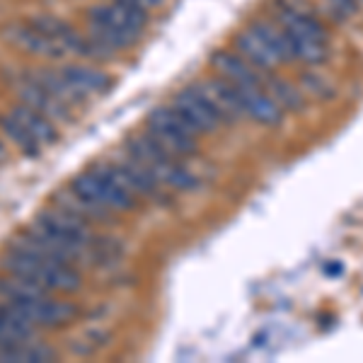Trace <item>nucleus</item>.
Masks as SVG:
<instances>
[{
  "instance_id": "4",
  "label": "nucleus",
  "mask_w": 363,
  "mask_h": 363,
  "mask_svg": "<svg viewBox=\"0 0 363 363\" xmlns=\"http://www.w3.org/2000/svg\"><path fill=\"white\" fill-rule=\"evenodd\" d=\"M0 298L20 315H25L37 330H63L80 318L78 303H73L68 296L51 294L42 286H34L10 274H3L0 279Z\"/></svg>"
},
{
  "instance_id": "17",
  "label": "nucleus",
  "mask_w": 363,
  "mask_h": 363,
  "mask_svg": "<svg viewBox=\"0 0 363 363\" xmlns=\"http://www.w3.org/2000/svg\"><path fill=\"white\" fill-rule=\"evenodd\" d=\"M0 133H3L5 143H10L17 153L29 157V160H32V157H39L44 153V145L39 143V140L32 136V131H29V128L22 124L20 119H15L8 109L0 114Z\"/></svg>"
},
{
  "instance_id": "9",
  "label": "nucleus",
  "mask_w": 363,
  "mask_h": 363,
  "mask_svg": "<svg viewBox=\"0 0 363 363\" xmlns=\"http://www.w3.org/2000/svg\"><path fill=\"white\" fill-rule=\"evenodd\" d=\"M10 87L15 90V95L20 102H25L27 107L37 109V112H42L49 116L54 124H70V121H75V114L70 107H66L63 102H58V99L51 95L46 87L39 83L37 78L32 75V70H22L20 75H15L13 80H10Z\"/></svg>"
},
{
  "instance_id": "3",
  "label": "nucleus",
  "mask_w": 363,
  "mask_h": 363,
  "mask_svg": "<svg viewBox=\"0 0 363 363\" xmlns=\"http://www.w3.org/2000/svg\"><path fill=\"white\" fill-rule=\"evenodd\" d=\"M29 230L66 264L75 267L109 259L107 240L97 235L92 223H87L85 218L70 213L58 203L44 208L29 225Z\"/></svg>"
},
{
  "instance_id": "20",
  "label": "nucleus",
  "mask_w": 363,
  "mask_h": 363,
  "mask_svg": "<svg viewBox=\"0 0 363 363\" xmlns=\"http://www.w3.org/2000/svg\"><path fill=\"white\" fill-rule=\"evenodd\" d=\"M29 70H32L34 78H37L39 83H42L46 90L58 99V102H63L66 107L73 109V112H78V107H85V99L80 97L73 87H70V83L63 78V73L58 68L42 66V68H29Z\"/></svg>"
},
{
  "instance_id": "22",
  "label": "nucleus",
  "mask_w": 363,
  "mask_h": 363,
  "mask_svg": "<svg viewBox=\"0 0 363 363\" xmlns=\"http://www.w3.org/2000/svg\"><path fill=\"white\" fill-rule=\"evenodd\" d=\"M267 73L269 75H262V78H264V90L277 99L279 107L291 109V112H303V109H306V95H303V90H298L289 80L274 75L272 70H267Z\"/></svg>"
},
{
  "instance_id": "16",
  "label": "nucleus",
  "mask_w": 363,
  "mask_h": 363,
  "mask_svg": "<svg viewBox=\"0 0 363 363\" xmlns=\"http://www.w3.org/2000/svg\"><path fill=\"white\" fill-rule=\"evenodd\" d=\"M235 51L245 61H250L255 68L259 70H274L277 66H281L279 56L274 54V49L269 46L255 29H242V32L235 37Z\"/></svg>"
},
{
  "instance_id": "18",
  "label": "nucleus",
  "mask_w": 363,
  "mask_h": 363,
  "mask_svg": "<svg viewBox=\"0 0 363 363\" xmlns=\"http://www.w3.org/2000/svg\"><path fill=\"white\" fill-rule=\"evenodd\" d=\"M8 112L13 114L15 119H20L22 124H25L29 131H32V136L44 145V148L54 145L56 140L61 138V136H58V124H54V121H51L46 114L37 112V109H32V107H27V104L20 102V99L10 104Z\"/></svg>"
},
{
  "instance_id": "7",
  "label": "nucleus",
  "mask_w": 363,
  "mask_h": 363,
  "mask_svg": "<svg viewBox=\"0 0 363 363\" xmlns=\"http://www.w3.org/2000/svg\"><path fill=\"white\" fill-rule=\"evenodd\" d=\"M169 107H172L174 112L191 126V131H194L199 138L213 136V133H218L220 128L228 124L223 119V114H220L218 109H216V104L211 102V97L199 87V83L179 90Z\"/></svg>"
},
{
  "instance_id": "19",
  "label": "nucleus",
  "mask_w": 363,
  "mask_h": 363,
  "mask_svg": "<svg viewBox=\"0 0 363 363\" xmlns=\"http://www.w3.org/2000/svg\"><path fill=\"white\" fill-rule=\"evenodd\" d=\"M37 335L39 330L25 315H20L8 303L0 306V347H13V344L29 342V339H37Z\"/></svg>"
},
{
  "instance_id": "26",
  "label": "nucleus",
  "mask_w": 363,
  "mask_h": 363,
  "mask_svg": "<svg viewBox=\"0 0 363 363\" xmlns=\"http://www.w3.org/2000/svg\"><path fill=\"white\" fill-rule=\"evenodd\" d=\"M327 5H330L332 15H335L337 20H349V17L359 10L356 0H327Z\"/></svg>"
},
{
  "instance_id": "8",
  "label": "nucleus",
  "mask_w": 363,
  "mask_h": 363,
  "mask_svg": "<svg viewBox=\"0 0 363 363\" xmlns=\"http://www.w3.org/2000/svg\"><path fill=\"white\" fill-rule=\"evenodd\" d=\"M85 20H87V25L119 29V32L140 34V37H143L150 15H148V10L138 8V5H131V3L99 0L97 5H90V8L85 10Z\"/></svg>"
},
{
  "instance_id": "14",
  "label": "nucleus",
  "mask_w": 363,
  "mask_h": 363,
  "mask_svg": "<svg viewBox=\"0 0 363 363\" xmlns=\"http://www.w3.org/2000/svg\"><path fill=\"white\" fill-rule=\"evenodd\" d=\"M216 75H220L228 83L235 87H250V85H264L259 68H255L250 61H245L238 51H218L211 56Z\"/></svg>"
},
{
  "instance_id": "6",
  "label": "nucleus",
  "mask_w": 363,
  "mask_h": 363,
  "mask_svg": "<svg viewBox=\"0 0 363 363\" xmlns=\"http://www.w3.org/2000/svg\"><path fill=\"white\" fill-rule=\"evenodd\" d=\"M145 133L182 160L199 155V136L172 107L150 109L145 116Z\"/></svg>"
},
{
  "instance_id": "15",
  "label": "nucleus",
  "mask_w": 363,
  "mask_h": 363,
  "mask_svg": "<svg viewBox=\"0 0 363 363\" xmlns=\"http://www.w3.org/2000/svg\"><path fill=\"white\" fill-rule=\"evenodd\" d=\"M199 87L211 97V102H213L216 109L223 114V119L228 124H233V121H238V119H245L240 92L233 83H228V80H223L220 75H213V78L199 80Z\"/></svg>"
},
{
  "instance_id": "23",
  "label": "nucleus",
  "mask_w": 363,
  "mask_h": 363,
  "mask_svg": "<svg viewBox=\"0 0 363 363\" xmlns=\"http://www.w3.org/2000/svg\"><path fill=\"white\" fill-rule=\"evenodd\" d=\"M257 34H259L264 42L272 46L274 54L279 56L281 63H291L296 61L294 58V46H291V39L289 34L284 32V27L279 25V22H272V20H257L255 25H252Z\"/></svg>"
},
{
  "instance_id": "24",
  "label": "nucleus",
  "mask_w": 363,
  "mask_h": 363,
  "mask_svg": "<svg viewBox=\"0 0 363 363\" xmlns=\"http://www.w3.org/2000/svg\"><path fill=\"white\" fill-rule=\"evenodd\" d=\"M291 46H294V58L296 61H303L308 66H318V63H325L330 58V51H327L325 42H313V39H301V37H289Z\"/></svg>"
},
{
  "instance_id": "10",
  "label": "nucleus",
  "mask_w": 363,
  "mask_h": 363,
  "mask_svg": "<svg viewBox=\"0 0 363 363\" xmlns=\"http://www.w3.org/2000/svg\"><path fill=\"white\" fill-rule=\"evenodd\" d=\"M3 37L15 49H22L25 54L42 58V61H63L66 58V51L58 44V39L37 29L32 22H13V25L3 29Z\"/></svg>"
},
{
  "instance_id": "27",
  "label": "nucleus",
  "mask_w": 363,
  "mask_h": 363,
  "mask_svg": "<svg viewBox=\"0 0 363 363\" xmlns=\"http://www.w3.org/2000/svg\"><path fill=\"white\" fill-rule=\"evenodd\" d=\"M121 3H131V5L143 8V10H153V8H160L162 0H121Z\"/></svg>"
},
{
  "instance_id": "5",
  "label": "nucleus",
  "mask_w": 363,
  "mask_h": 363,
  "mask_svg": "<svg viewBox=\"0 0 363 363\" xmlns=\"http://www.w3.org/2000/svg\"><path fill=\"white\" fill-rule=\"evenodd\" d=\"M121 150L126 155H131L169 194H186V191H194L199 186L196 174L184 167L182 157L172 155L160 143H155L145 131L131 133L121 143Z\"/></svg>"
},
{
  "instance_id": "12",
  "label": "nucleus",
  "mask_w": 363,
  "mask_h": 363,
  "mask_svg": "<svg viewBox=\"0 0 363 363\" xmlns=\"http://www.w3.org/2000/svg\"><path fill=\"white\" fill-rule=\"evenodd\" d=\"M238 92H240V102H242V112L247 119H255L257 124H264V126L284 124V109L264 90V85L238 87Z\"/></svg>"
},
{
  "instance_id": "21",
  "label": "nucleus",
  "mask_w": 363,
  "mask_h": 363,
  "mask_svg": "<svg viewBox=\"0 0 363 363\" xmlns=\"http://www.w3.org/2000/svg\"><path fill=\"white\" fill-rule=\"evenodd\" d=\"M56 349L49 344L29 339V342L13 344V347H0V361L5 363H46L56 359Z\"/></svg>"
},
{
  "instance_id": "11",
  "label": "nucleus",
  "mask_w": 363,
  "mask_h": 363,
  "mask_svg": "<svg viewBox=\"0 0 363 363\" xmlns=\"http://www.w3.org/2000/svg\"><path fill=\"white\" fill-rule=\"evenodd\" d=\"M58 70H61L63 78L70 83V87L85 99V104L92 102L95 97L109 95V90L114 87V78L104 68H99L97 63L68 61V63H61Z\"/></svg>"
},
{
  "instance_id": "25",
  "label": "nucleus",
  "mask_w": 363,
  "mask_h": 363,
  "mask_svg": "<svg viewBox=\"0 0 363 363\" xmlns=\"http://www.w3.org/2000/svg\"><path fill=\"white\" fill-rule=\"evenodd\" d=\"M301 83H303V90H306L310 97H318V99H332V97H335V87L330 85V80H327L325 75L315 73V70L303 73Z\"/></svg>"
},
{
  "instance_id": "28",
  "label": "nucleus",
  "mask_w": 363,
  "mask_h": 363,
  "mask_svg": "<svg viewBox=\"0 0 363 363\" xmlns=\"http://www.w3.org/2000/svg\"><path fill=\"white\" fill-rule=\"evenodd\" d=\"M3 162H8V148H5V138H3V133H0V165Z\"/></svg>"
},
{
  "instance_id": "2",
  "label": "nucleus",
  "mask_w": 363,
  "mask_h": 363,
  "mask_svg": "<svg viewBox=\"0 0 363 363\" xmlns=\"http://www.w3.org/2000/svg\"><path fill=\"white\" fill-rule=\"evenodd\" d=\"M0 269L3 274L25 279L58 296H75L83 291V274L73 264L58 259L29 228L10 242L0 259Z\"/></svg>"
},
{
  "instance_id": "13",
  "label": "nucleus",
  "mask_w": 363,
  "mask_h": 363,
  "mask_svg": "<svg viewBox=\"0 0 363 363\" xmlns=\"http://www.w3.org/2000/svg\"><path fill=\"white\" fill-rule=\"evenodd\" d=\"M116 167H119V172L128 184V189H131L140 201H153V203H167L169 201V191L162 189V186L157 184V182L150 177V174L145 172V169L140 167L131 155H126L124 150H121L119 160H116Z\"/></svg>"
},
{
  "instance_id": "1",
  "label": "nucleus",
  "mask_w": 363,
  "mask_h": 363,
  "mask_svg": "<svg viewBox=\"0 0 363 363\" xmlns=\"http://www.w3.org/2000/svg\"><path fill=\"white\" fill-rule=\"evenodd\" d=\"M58 206L85 218L87 223H112L116 216L136 213L143 201L128 189L116 162H97L70 179L56 196Z\"/></svg>"
}]
</instances>
